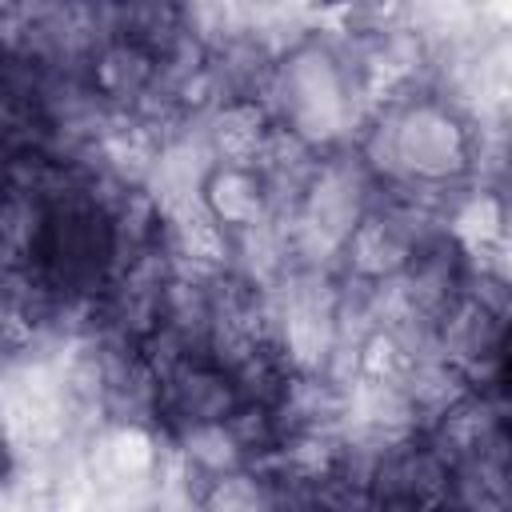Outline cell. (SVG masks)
<instances>
[{
  "mask_svg": "<svg viewBox=\"0 0 512 512\" xmlns=\"http://www.w3.org/2000/svg\"><path fill=\"white\" fill-rule=\"evenodd\" d=\"M204 144L216 164H256L264 144L272 140L276 124L264 112V104L240 100V104H216L204 120Z\"/></svg>",
  "mask_w": 512,
  "mask_h": 512,
  "instance_id": "cell-8",
  "label": "cell"
},
{
  "mask_svg": "<svg viewBox=\"0 0 512 512\" xmlns=\"http://www.w3.org/2000/svg\"><path fill=\"white\" fill-rule=\"evenodd\" d=\"M276 512H308V488H296V484H284V500Z\"/></svg>",
  "mask_w": 512,
  "mask_h": 512,
  "instance_id": "cell-11",
  "label": "cell"
},
{
  "mask_svg": "<svg viewBox=\"0 0 512 512\" xmlns=\"http://www.w3.org/2000/svg\"><path fill=\"white\" fill-rule=\"evenodd\" d=\"M152 76H156L152 52H144L140 44H132L124 36H108L88 60V84L120 116H132L144 104Z\"/></svg>",
  "mask_w": 512,
  "mask_h": 512,
  "instance_id": "cell-7",
  "label": "cell"
},
{
  "mask_svg": "<svg viewBox=\"0 0 512 512\" xmlns=\"http://www.w3.org/2000/svg\"><path fill=\"white\" fill-rule=\"evenodd\" d=\"M156 376H160L156 428L164 436H180V432L204 428V424H224L240 408V392H236L228 368H220L208 356H184V360L160 368Z\"/></svg>",
  "mask_w": 512,
  "mask_h": 512,
  "instance_id": "cell-4",
  "label": "cell"
},
{
  "mask_svg": "<svg viewBox=\"0 0 512 512\" xmlns=\"http://www.w3.org/2000/svg\"><path fill=\"white\" fill-rule=\"evenodd\" d=\"M308 512H380V504L372 500L368 488L324 476L308 488Z\"/></svg>",
  "mask_w": 512,
  "mask_h": 512,
  "instance_id": "cell-10",
  "label": "cell"
},
{
  "mask_svg": "<svg viewBox=\"0 0 512 512\" xmlns=\"http://www.w3.org/2000/svg\"><path fill=\"white\" fill-rule=\"evenodd\" d=\"M372 500L408 504V508H440L448 500V460L428 444V436L412 432L388 444L368 476Z\"/></svg>",
  "mask_w": 512,
  "mask_h": 512,
  "instance_id": "cell-5",
  "label": "cell"
},
{
  "mask_svg": "<svg viewBox=\"0 0 512 512\" xmlns=\"http://www.w3.org/2000/svg\"><path fill=\"white\" fill-rule=\"evenodd\" d=\"M8 476H12V448H8V440H4V428H0V488L8 484Z\"/></svg>",
  "mask_w": 512,
  "mask_h": 512,
  "instance_id": "cell-12",
  "label": "cell"
},
{
  "mask_svg": "<svg viewBox=\"0 0 512 512\" xmlns=\"http://www.w3.org/2000/svg\"><path fill=\"white\" fill-rule=\"evenodd\" d=\"M132 512H160V508H156V500H152V504H140V508H132Z\"/></svg>",
  "mask_w": 512,
  "mask_h": 512,
  "instance_id": "cell-14",
  "label": "cell"
},
{
  "mask_svg": "<svg viewBox=\"0 0 512 512\" xmlns=\"http://www.w3.org/2000/svg\"><path fill=\"white\" fill-rule=\"evenodd\" d=\"M24 272L60 304L92 308L100 300L116 272V240L100 196V176L84 168V180L48 208Z\"/></svg>",
  "mask_w": 512,
  "mask_h": 512,
  "instance_id": "cell-2",
  "label": "cell"
},
{
  "mask_svg": "<svg viewBox=\"0 0 512 512\" xmlns=\"http://www.w3.org/2000/svg\"><path fill=\"white\" fill-rule=\"evenodd\" d=\"M280 500H284V484L272 472L252 464V468H240V472L212 480L196 504L204 512H276Z\"/></svg>",
  "mask_w": 512,
  "mask_h": 512,
  "instance_id": "cell-9",
  "label": "cell"
},
{
  "mask_svg": "<svg viewBox=\"0 0 512 512\" xmlns=\"http://www.w3.org/2000/svg\"><path fill=\"white\" fill-rule=\"evenodd\" d=\"M200 208L228 236H240L248 228H260L264 220H272L264 180L252 164H212L200 184Z\"/></svg>",
  "mask_w": 512,
  "mask_h": 512,
  "instance_id": "cell-6",
  "label": "cell"
},
{
  "mask_svg": "<svg viewBox=\"0 0 512 512\" xmlns=\"http://www.w3.org/2000/svg\"><path fill=\"white\" fill-rule=\"evenodd\" d=\"M264 112L280 132L316 152H332L356 140L360 124L372 116V100L340 40L316 20V28L276 60Z\"/></svg>",
  "mask_w": 512,
  "mask_h": 512,
  "instance_id": "cell-1",
  "label": "cell"
},
{
  "mask_svg": "<svg viewBox=\"0 0 512 512\" xmlns=\"http://www.w3.org/2000/svg\"><path fill=\"white\" fill-rule=\"evenodd\" d=\"M96 380H100V408L104 424H148L156 428L160 404V376L144 356L140 340H124L100 328H88Z\"/></svg>",
  "mask_w": 512,
  "mask_h": 512,
  "instance_id": "cell-3",
  "label": "cell"
},
{
  "mask_svg": "<svg viewBox=\"0 0 512 512\" xmlns=\"http://www.w3.org/2000/svg\"><path fill=\"white\" fill-rule=\"evenodd\" d=\"M432 512H500V508H464V504L444 500V504H440V508H432Z\"/></svg>",
  "mask_w": 512,
  "mask_h": 512,
  "instance_id": "cell-13",
  "label": "cell"
}]
</instances>
